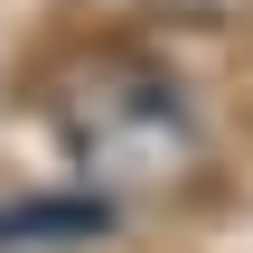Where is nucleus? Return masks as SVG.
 Instances as JSON below:
<instances>
[{"label": "nucleus", "mask_w": 253, "mask_h": 253, "mask_svg": "<svg viewBox=\"0 0 253 253\" xmlns=\"http://www.w3.org/2000/svg\"><path fill=\"white\" fill-rule=\"evenodd\" d=\"M56 131H66L75 169H94L103 188H160L197 160V122H188L178 84L141 75V66H94L56 103Z\"/></svg>", "instance_id": "obj_1"}, {"label": "nucleus", "mask_w": 253, "mask_h": 253, "mask_svg": "<svg viewBox=\"0 0 253 253\" xmlns=\"http://www.w3.org/2000/svg\"><path fill=\"white\" fill-rule=\"evenodd\" d=\"M113 225V207L103 197H19V207H0V253H47V244H94Z\"/></svg>", "instance_id": "obj_2"}]
</instances>
